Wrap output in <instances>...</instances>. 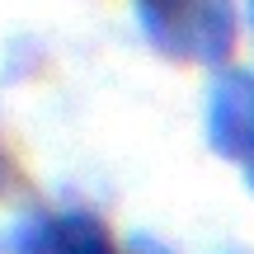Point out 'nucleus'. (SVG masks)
<instances>
[{"label": "nucleus", "instance_id": "1", "mask_svg": "<svg viewBox=\"0 0 254 254\" xmlns=\"http://www.w3.org/2000/svg\"><path fill=\"white\" fill-rule=\"evenodd\" d=\"M136 24L160 57L184 66H226L240 43L236 0H136Z\"/></svg>", "mask_w": 254, "mask_h": 254}, {"label": "nucleus", "instance_id": "2", "mask_svg": "<svg viewBox=\"0 0 254 254\" xmlns=\"http://www.w3.org/2000/svg\"><path fill=\"white\" fill-rule=\"evenodd\" d=\"M207 141L217 155L254 170V71H221L207 90Z\"/></svg>", "mask_w": 254, "mask_h": 254}, {"label": "nucleus", "instance_id": "3", "mask_svg": "<svg viewBox=\"0 0 254 254\" xmlns=\"http://www.w3.org/2000/svg\"><path fill=\"white\" fill-rule=\"evenodd\" d=\"M19 254H118V245L94 212H57L24 236Z\"/></svg>", "mask_w": 254, "mask_h": 254}, {"label": "nucleus", "instance_id": "4", "mask_svg": "<svg viewBox=\"0 0 254 254\" xmlns=\"http://www.w3.org/2000/svg\"><path fill=\"white\" fill-rule=\"evenodd\" d=\"M245 174H250V189H254V170H245Z\"/></svg>", "mask_w": 254, "mask_h": 254}]
</instances>
